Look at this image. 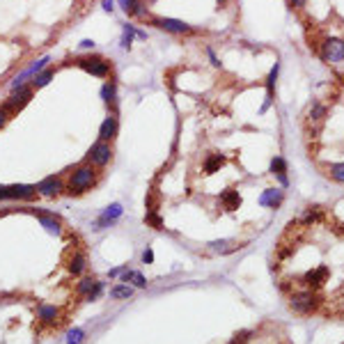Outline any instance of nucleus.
<instances>
[{
	"label": "nucleus",
	"instance_id": "1",
	"mask_svg": "<svg viewBox=\"0 0 344 344\" xmlns=\"http://www.w3.org/2000/svg\"><path fill=\"white\" fill-rule=\"evenodd\" d=\"M97 184V170L92 168V165H81L78 170L71 172V177H69V193L71 195H81L85 193L87 188H92Z\"/></svg>",
	"mask_w": 344,
	"mask_h": 344
},
{
	"label": "nucleus",
	"instance_id": "2",
	"mask_svg": "<svg viewBox=\"0 0 344 344\" xmlns=\"http://www.w3.org/2000/svg\"><path fill=\"white\" fill-rule=\"evenodd\" d=\"M76 64L83 71H87L92 76H99V78L110 76V62H106L104 58H81V60H76Z\"/></svg>",
	"mask_w": 344,
	"mask_h": 344
},
{
	"label": "nucleus",
	"instance_id": "3",
	"mask_svg": "<svg viewBox=\"0 0 344 344\" xmlns=\"http://www.w3.org/2000/svg\"><path fill=\"white\" fill-rule=\"evenodd\" d=\"M110 158H112V150H110V145L104 140H99L94 142L90 147V151H87V161H90L92 165H97V168H104V165L110 163Z\"/></svg>",
	"mask_w": 344,
	"mask_h": 344
},
{
	"label": "nucleus",
	"instance_id": "4",
	"mask_svg": "<svg viewBox=\"0 0 344 344\" xmlns=\"http://www.w3.org/2000/svg\"><path fill=\"white\" fill-rule=\"evenodd\" d=\"M317 296L312 294V289H305V292H299V294H294L292 296V310H296V312H303V314H307V312H312L314 307H317Z\"/></svg>",
	"mask_w": 344,
	"mask_h": 344
},
{
	"label": "nucleus",
	"instance_id": "5",
	"mask_svg": "<svg viewBox=\"0 0 344 344\" xmlns=\"http://www.w3.org/2000/svg\"><path fill=\"white\" fill-rule=\"evenodd\" d=\"M30 97H32V85L28 87V85H21V87H16V90H12V97L5 101V110L7 112H12V110H19V108H23V106L30 101Z\"/></svg>",
	"mask_w": 344,
	"mask_h": 344
},
{
	"label": "nucleus",
	"instance_id": "6",
	"mask_svg": "<svg viewBox=\"0 0 344 344\" xmlns=\"http://www.w3.org/2000/svg\"><path fill=\"white\" fill-rule=\"evenodd\" d=\"M323 60L328 62H337V60H344V42L340 39H328L326 44H323Z\"/></svg>",
	"mask_w": 344,
	"mask_h": 344
},
{
	"label": "nucleus",
	"instance_id": "7",
	"mask_svg": "<svg viewBox=\"0 0 344 344\" xmlns=\"http://www.w3.org/2000/svg\"><path fill=\"white\" fill-rule=\"evenodd\" d=\"M122 211H124V209H122V204H120V202L110 204V207H108V209H106L104 214L99 216L97 225H94V230H104V227H108L110 223H115V220H117V218L122 216Z\"/></svg>",
	"mask_w": 344,
	"mask_h": 344
},
{
	"label": "nucleus",
	"instance_id": "8",
	"mask_svg": "<svg viewBox=\"0 0 344 344\" xmlns=\"http://www.w3.org/2000/svg\"><path fill=\"white\" fill-rule=\"evenodd\" d=\"M117 131H120V122H117V117H115V115H108V117L104 120V124L99 127V140H104V142L112 140V138L117 135Z\"/></svg>",
	"mask_w": 344,
	"mask_h": 344
},
{
	"label": "nucleus",
	"instance_id": "9",
	"mask_svg": "<svg viewBox=\"0 0 344 344\" xmlns=\"http://www.w3.org/2000/svg\"><path fill=\"white\" fill-rule=\"evenodd\" d=\"M35 188H37L39 195H44V197H53V195H58L62 191V181L58 179V177H46V179H42Z\"/></svg>",
	"mask_w": 344,
	"mask_h": 344
},
{
	"label": "nucleus",
	"instance_id": "10",
	"mask_svg": "<svg viewBox=\"0 0 344 344\" xmlns=\"http://www.w3.org/2000/svg\"><path fill=\"white\" fill-rule=\"evenodd\" d=\"M9 191V200H32L37 195V188L28 186V184H14V186H7Z\"/></svg>",
	"mask_w": 344,
	"mask_h": 344
},
{
	"label": "nucleus",
	"instance_id": "11",
	"mask_svg": "<svg viewBox=\"0 0 344 344\" xmlns=\"http://www.w3.org/2000/svg\"><path fill=\"white\" fill-rule=\"evenodd\" d=\"M154 25H158V28L165 32H188L191 30V25H186L184 21H177V19H154Z\"/></svg>",
	"mask_w": 344,
	"mask_h": 344
},
{
	"label": "nucleus",
	"instance_id": "12",
	"mask_svg": "<svg viewBox=\"0 0 344 344\" xmlns=\"http://www.w3.org/2000/svg\"><path fill=\"white\" fill-rule=\"evenodd\" d=\"M58 317H60V312H58V307L55 305H39L37 307V319L42 323H55L58 322Z\"/></svg>",
	"mask_w": 344,
	"mask_h": 344
},
{
	"label": "nucleus",
	"instance_id": "13",
	"mask_svg": "<svg viewBox=\"0 0 344 344\" xmlns=\"http://www.w3.org/2000/svg\"><path fill=\"white\" fill-rule=\"evenodd\" d=\"M37 214H39V223H42V227H44L46 232H51V234L62 232V225L55 216H51V214H42V211H37Z\"/></svg>",
	"mask_w": 344,
	"mask_h": 344
},
{
	"label": "nucleus",
	"instance_id": "14",
	"mask_svg": "<svg viewBox=\"0 0 344 344\" xmlns=\"http://www.w3.org/2000/svg\"><path fill=\"white\" fill-rule=\"evenodd\" d=\"M280 202H282V191H280V188H269V191H264L262 197H259V204L273 207V209H276Z\"/></svg>",
	"mask_w": 344,
	"mask_h": 344
},
{
	"label": "nucleus",
	"instance_id": "15",
	"mask_svg": "<svg viewBox=\"0 0 344 344\" xmlns=\"http://www.w3.org/2000/svg\"><path fill=\"white\" fill-rule=\"evenodd\" d=\"M53 76H55V69H51V67H46L44 71H39V74H35L32 76V90H39V87H46L48 83L53 81Z\"/></svg>",
	"mask_w": 344,
	"mask_h": 344
},
{
	"label": "nucleus",
	"instance_id": "16",
	"mask_svg": "<svg viewBox=\"0 0 344 344\" xmlns=\"http://www.w3.org/2000/svg\"><path fill=\"white\" fill-rule=\"evenodd\" d=\"M120 278H122V282H124V284L131 282V287H138V289L147 287V280H145V276H142V273H138V271H129L127 269Z\"/></svg>",
	"mask_w": 344,
	"mask_h": 344
},
{
	"label": "nucleus",
	"instance_id": "17",
	"mask_svg": "<svg viewBox=\"0 0 344 344\" xmlns=\"http://www.w3.org/2000/svg\"><path fill=\"white\" fill-rule=\"evenodd\" d=\"M271 170H273V174L280 177V184H282V186L289 184V181H287V174H284V172H287V163H284L282 156H276L273 161H271Z\"/></svg>",
	"mask_w": 344,
	"mask_h": 344
},
{
	"label": "nucleus",
	"instance_id": "18",
	"mask_svg": "<svg viewBox=\"0 0 344 344\" xmlns=\"http://www.w3.org/2000/svg\"><path fill=\"white\" fill-rule=\"evenodd\" d=\"M120 2V7L127 12V14H135V16H142L145 14V9H142L140 0H117Z\"/></svg>",
	"mask_w": 344,
	"mask_h": 344
},
{
	"label": "nucleus",
	"instance_id": "19",
	"mask_svg": "<svg viewBox=\"0 0 344 344\" xmlns=\"http://www.w3.org/2000/svg\"><path fill=\"white\" fill-rule=\"evenodd\" d=\"M133 296V287L131 284H117L110 289V299L115 301H122V299H131Z\"/></svg>",
	"mask_w": 344,
	"mask_h": 344
},
{
	"label": "nucleus",
	"instance_id": "20",
	"mask_svg": "<svg viewBox=\"0 0 344 344\" xmlns=\"http://www.w3.org/2000/svg\"><path fill=\"white\" fill-rule=\"evenodd\" d=\"M101 99H104L106 104H112L117 101V87H115V83H106L104 87H101Z\"/></svg>",
	"mask_w": 344,
	"mask_h": 344
},
{
	"label": "nucleus",
	"instance_id": "21",
	"mask_svg": "<svg viewBox=\"0 0 344 344\" xmlns=\"http://www.w3.org/2000/svg\"><path fill=\"white\" fill-rule=\"evenodd\" d=\"M85 255L83 253H76L74 257H71V262H69V271L74 273V276H78V273H83V269H85Z\"/></svg>",
	"mask_w": 344,
	"mask_h": 344
},
{
	"label": "nucleus",
	"instance_id": "22",
	"mask_svg": "<svg viewBox=\"0 0 344 344\" xmlns=\"http://www.w3.org/2000/svg\"><path fill=\"white\" fill-rule=\"evenodd\" d=\"M223 163H225V158L220 156V154H214V156L207 158V163H204V172H207V174H211V172H216Z\"/></svg>",
	"mask_w": 344,
	"mask_h": 344
},
{
	"label": "nucleus",
	"instance_id": "23",
	"mask_svg": "<svg viewBox=\"0 0 344 344\" xmlns=\"http://www.w3.org/2000/svg\"><path fill=\"white\" fill-rule=\"evenodd\" d=\"M223 202L227 209H239V204H241V197L236 191H230V193H225L223 195Z\"/></svg>",
	"mask_w": 344,
	"mask_h": 344
},
{
	"label": "nucleus",
	"instance_id": "24",
	"mask_svg": "<svg viewBox=\"0 0 344 344\" xmlns=\"http://www.w3.org/2000/svg\"><path fill=\"white\" fill-rule=\"evenodd\" d=\"M209 246L211 250H218V253H232V250H236V243H232V241H214Z\"/></svg>",
	"mask_w": 344,
	"mask_h": 344
},
{
	"label": "nucleus",
	"instance_id": "25",
	"mask_svg": "<svg viewBox=\"0 0 344 344\" xmlns=\"http://www.w3.org/2000/svg\"><path fill=\"white\" fill-rule=\"evenodd\" d=\"M94 284H97L94 278H83L81 282H78V294H81V296H87V294L94 289Z\"/></svg>",
	"mask_w": 344,
	"mask_h": 344
},
{
	"label": "nucleus",
	"instance_id": "26",
	"mask_svg": "<svg viewBox=\"0 0 344 344\" xmlns=\"http://www.w3.org/2000/svg\"><path fill=\"white\" fill-rule=\"evenodd\" d=\"M133 35H135V25L127 23V25H124V35H122V48H129V46H131Z\"/></svg>",
	"mask_w": 344,
	"mask_h": 344
},
{
	"label": "nucleus",
	"instance_id": "27",
	"mask_svg": "<svg viewBox=\"0 0 344 344\" xmlns=\"http://www.w3.org/2000/svg\"><path fill=\"white\" fill-rule=\"evenodd\" d=\"M83 337H85L83 328H71V330L67 333V344H81Z\"/></svg>",
	"mask_w": 344,
	"mask_h": 344
},
{
	"label": "nucleus",
	"instance_id": "28",
	"mask_svg": "<svg viewBox=\"0 0 344 344\" xmlns=\"http://www.w3.org/2000/svg\"><path fill=\"white\" fill-rule=\"evenodd\" d=\"M328 174L335 181H344V163H335L328 168Z\"/></svg>",
	"mask_w": 344,
	"mask_h": 344
},
{
	"label": "nucleus",
	"instance_id": "29",
	"mask_svg": "<svg viewBox=\"0 0 344 344\" xmlns=\"http://www.w3.org/2000/svg\"><path fill=\"white\" fill-rule=\"evenodd\" d=\"M276 78H278V62H276V67L271 69L269 81H266V87H269V97H271V94H273V85H276Z\"/></svg>",
	"mask_w": 344,
	"mask_h": 344
},
{
	"label": "nucleus",
	"instance_id": "30",
	"mask_svg": "<svg viewBox=\"0 0 344 344\" xmlns=\"http://www.w3.org/2000/svg\"><path fill=\"white\" fill-rule=\"evenodd\" d=\"M101 292H104V282H99V280H97V284H94V289H92V292L87 294L85 299H87V301H97L99 296H101Z\"/></svg>",
	"mask_w": 344,
	"mask_h": 344
},
{
	"label": "nucleus",
	"instance_id": "31",
	"mask_svg": "<svg viewBox=\"0 0 344 344\" xmlns=\"http://www.w3.org/2000/svg\"><path fill=\"white\" fill-rule=\"evenodd\" d=\"M147 223H151L156 230H161V225H163V223H161V218H158L156 214H150V216H147Z\"/></svg>",
	"mask_w": 344,
	"mask_h": 344
},
{
	"label": "nucleus",
	"instance_id": "32",
	"mask_svg": "<svg viewBox=\"0 0 344 344\" xmlns=\"http://www.w3.org/2000/svg\"><path fill=\"white\" fill-rule=\"evenodd\" d=\"M142 262H145V264H151V262H154V250H151V248H147V250L142 253Z\"/></svg>",
	"mask_w": 344,
	"mask_h": 344
},
{
	"label": "nucleus",
	"instance_id": "33",
	"mask_svg": "<svg viewBox=\"0 0 344 344\" xmlns=\"http://www.w3.org/2000/svg\"><path fill=\"white\" fill-rule=\"evenodd\" d=\"M124 271H127V266H117V269H110V271H108V276H110V278H117V276H122Z\"/></svg>",
	"mask_w": 344,
	"mask_h": 344
},
{
	"label": "nucleus",
	"instance_id": "34",
	"mask_svg": "<svg viewBox=\"0 0 344 344\" xmlns=\"http://www.w3.org/2000/svg\"><path fill=\"white\" fill-rule=\"evenodd\" d=\"M7 115H9V112L5 110V108H0V129H2V127H5V124H7Z\"/></svg>",
	"mask_w": 344,
	"mask_h": 344
},
{
	"label": "nucleus",
	"instance_id": "35",
	"mask_svg": "<svg viewBox=\"0 0 344 344\" xmlns=\"http://www.w3.org/2000/svg\"><path fill=\"white\" fill-rule=\"evenodd\" d=\"M112 5H115V0H101V7H104L106 12H112Z\"/></svg>",
	"mask_w": 344,
	"mask_h": 344
},
{
	"label": "nucleus",
	"instance_id": "36",
	"mask_svg": "<svg viewBox=\"0 0 344 344\" xmlns=\"http://www.w3.org/2000/svg\"><path fill=\"white\" fill-rule=\"evenodd\" d=\"M81 48H85V51H87V48H94V42H92V39H83Z\"/></svg>",
	"mask_w": 344,
	"mask_h": 344
},
{
	"label": "nucleus",
	"instance_id": "37",
	"mask_svg": "<svg viewBox=\"0 0 344 344\" xmlns=\"http://www.w3.org/2000/svg\"><path fill=\"white\" fill-rule=\"evenodd\" d=\"M0 200H9V191H7V186H0Z\"/></svg>",
	"mask_w": 344,
	"mask_h": 344
},
{
	"label": "nucleus",
	"instance_id": "38",
	"mask_svg": "<svg viewBox=\"0 0 344 344\" xmlns=\"http://www.w3.org/2000/svg\"><path fill=\"white\" fill-rule=\"evenodd\" d=\"M207 53H209L211 62H214V64H216V67H218V64H220V62H218V58H216V55H214V51H211V48H209V51H207Z\"/></svg>",
	"mask_w": 344,
	"mask_h": 344
},
{
	"label": "nucleus",
	"instance_id": "39",
	"mask_svg": "<svg viewBox=\"0 0 344 344\" xmlns=\"http://www.w3.org/2000/svg\"><path fill=\"white\" fill-rule=\"evenodd\" d=\"M289 2H292V7H301V5H303L305 0H289Z\"/></svg>",
	"mask_w": 344,
	"mask_h": 344
},
{
	"label": "nucleus",
	"instance_id": "40",
	"mask_svg": "<svg viewBox=\"0 0 344 344\" xmlns=\"http://www.w3.org/2000/svg\"><path fill=\"white\" fill-rule=\"evenodd\" d=\"M218 2H225V0H218Z\"/></svg>",
	"mask_w": 344,
	"mask_h": 344
}]
</instances>
